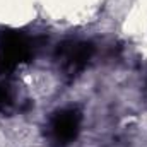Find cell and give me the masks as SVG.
<instances>
[{"label":"cell","instance_id":"cell-1","mask_svg":"<svg viewBox=\"0 0 147 147\" xmlns=\"http://www.w3.org/2000/svg\"><path fill=\"white\" fill-rule=\"evenodd\" d=\"M31 43L21 33H0V74H10L21 62L29 60Z\"/></svg>","mask_w":147,"mask_h":147},{"label":"cell","instance_id":"cell-2","mask_svg":"<svg viewBox=\"0 0 147 147\" xmlns=\"http://www.w3.org/2000/svg\"><path fill=\"white\" fill-rule=\"evenodd\" d=\"M92 45L91 43H82V41H65L58 46L57 55L62 60V65L67 74H77L80 72L89 58L92 57Z\"/></svg>","mask_w":147,"mask_h":147},{"label":"cell","instance_id":"cell-3","mask_svg":"<svg viewBox=\"0 0 147 147\" xmlns=\"http://www.w3.org/2000/svg\"><path fill=\"white\" fill-rule=\"evenodd\" d=\"M80 125V115L75 110H62L51 121V134L57 144H69L77 137Z\"/></svg>","mask_w":147,"mask_h":147},{"label":"cell","instance_id":"cell-4","mask_svg":"<svg viewBox=\"0 0 147 147\" xmlns=\"http://www.w3.org/2000/svg\"><path fill=\"white\" fill-rule=\"evenodd\" d=\"M9 105H10V92L7 86H0V110H3Z\"/></svg>","mask_w":147,"mask_h":147}]
</instances>
